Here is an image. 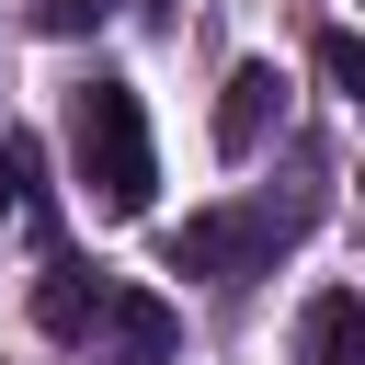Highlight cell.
Here are the masks:
<instances>
[{"label": "cell", "instance_id": "8992f818", "mask_svg": "<svg viewBox=\"0 0 365 365\" xmlns=\"http://www.w3.org/2000/svg\"><path fill=\"white\" fill-rule=\"evenodd\" d=\"M103 331H114V365H171V308H160L148 285H125V297L103 308Z\"/></svg>", "mask_w": 365, "mask_h": 365}, {"label": "cell", "instance_id": "5b68a950", "mask_svg": "<svg viewBox=\"0 0 365 365\" xmlns=\"http://www.w3.org/2000/svg\"><path fill=\"white\" fill-rule=\"evenodd\" d=\"M103 308H114V285H91L80 262H46V285H34V319H46L57 342H80V331H91Z\"/></svg>", "mask_w": 365, "mask_h": 365}, {"label": "cell", "instance_id": "6da1fadb", "mask_svg": "<svg viewBox=\"0 0 365 365\" xmlns=\"http://www.w3.org/2000/svg\"><path fill=\"white\" fill-rule=\"evenodd\" d=\"M68 160H80V182H91L103 217H148L160 148H148V103H137L125 80H91V91L68 103Z\"/></svg>", "mask_w": 365, "mask_h": 365}, {"label": "cell", "instance_id": "9c48e42d", "mask_svg": "<svg viewBox=\"0 0 365 365\" xmlns=\"http://www.w3.org/2000/svg\"><path fill=\"white\" fill-rule=\"evenodd\" d=\"M11 171H23V148H0V205H11Z\"/></svg>", "mask_w": 365, "mask_h": 365}, {"label": "cell", "instance_id": "52a82bcc", "mask_svg": "<svg viewBox=\"0 0 365 365\" xmlns=\"http://www.w3.org/2000/svg\"><path fill=\"white\" fill-rule=\"evenodd\" d=\"M319 68H331V91L365 114V34H354V23H331V34H319Z\"/></svg>", "mask_w": 365, "mask_h": 365}, {"label": "cell", "instance_id": "ba28073f", "mask_svg": "<svg viewBox=\"0 0 365 365\" xmlns=\"http://www.w3.org/2000/svg\"><path fill=\"white\" fill-rule=\"evenodd\" d=\"M114 0H34V34H91Z\"/></svg>", "mask_w": 365, "mask_h": 365}, {"label": "cell", "instance_id": "277c9868", "mask_svg": "<svg viewBox=\"0 0 365 365\" xmlns=\"http://www.w3.org/2000/svg\"><path fill=\"white\" fill-rule=\"evenodd\" d=\"M297 354L308 365H365V297H308V319H297Z\"/></svg>", "mask_w": 365, "mask_h": 365}, {"label": "cell", "instance_id": "3957f363", "mask_svg": "<svg viewBox=\"0 0 365 365\" xmlns=\"http://www.w3.org/2000/svg\"><path fill=\"white\" fill-rule=\"evenodd\" d=\"M274 114H285V68H274V57H240V68H228V91H217V148H228V160H251Z\"/></svg>", "mask_w": 365, "mask_h": 365}, {"label": "cell", "instance_id": "7a4b0ae2", "mask_svg": "<svg viewBox=\"0 0 365 365\" xmlns=\"http://www.w3.org/2000/svg\"><path fill=\"white\" fill-rule=\"evenodd\" d=\"M262 262H274V217H262V205H205V217L171 228V274L240 285V274H262Z\"/></svg>", "mask_w": 365, "mask_h": 365}]
</instances>
